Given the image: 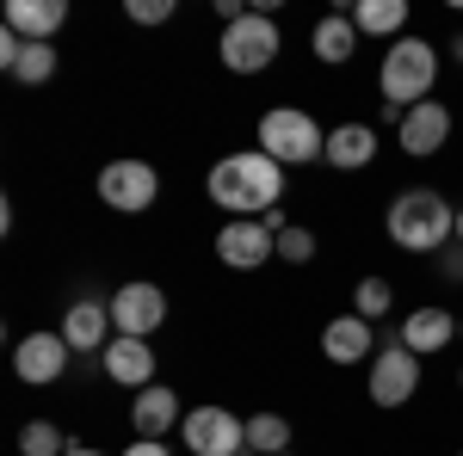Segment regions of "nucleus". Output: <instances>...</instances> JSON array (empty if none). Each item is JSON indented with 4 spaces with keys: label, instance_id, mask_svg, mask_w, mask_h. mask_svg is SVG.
Here are the masks:
<instances>
[{
    "label": "nucleus",
    "instance_id": "obj_3",
    "mask_svg": "<svg viewBox=\"0 0 463 456\" xmlns=\"http://www.w3.org/2000/svg\"><path fill=\"white\" fill-rule=\"evenodd\" d=\"M432 87H439V50H432L427 37H395L390 50H383V69H377L383 117H395V130H402V117L414 106H427Z\"/></svg>",
    "mask_w": 463,
    "mask_h": 456
},
{
    "label": "nucleus",
    "instance_id": "obj_30",
    "mask_svg": "<svg viewBox=\"0 0 463 456\" xmlns=\"http://www.w3.org/2000/svg\"><path fill=\"white\" fill-rule=\"evenodd\" d=\"M445 50H451V62H463V32L451 37V43H445Z\"/></svg>",
    "mask_w": 463,
    "mask_h": 456
},
{
    "label": "nucleus",
    "instance_id": "obj_23",
    "mask_svg": "<svg viewBox=\"0 0 463 456\" xmlns=\"http://www.w3.org/2000/svg\"><path fill=\"white\" fill-rule=\"evenodd\" d=\"M248 451L253 456H285L290 451V420L285 414H253L248 420Z\"/></svg>",
    "mask_w": 463,
    "mask_h": 456
},
{
    "label": "nucleus",
    "instance_id": "obj_15",
    "mask_svg": "<svg viewBox=\"0 0 463 456\" xmlns=\"http://www.w3.org/2000/svg\"><path fill=\"white\" fill-rule=\"evenodd\" d=\"M451 340H458V315H451V309H439V302L402 315V346L414 351V358H432V351H445Z\"/></svg>",
    "mask_w": 463,
    "mask_h": 456
},
{
    "label": "nucleus",
    "instance_id": "obj_35",
    "mask_svg": "<svg viewBox=\"0 0 463 456\" xmlns=\"http://www.w3.org/2000/svg\"><path fill=\"white\" fill-rule=\"evenodd\" d=\"M458 456H463V444H458Z\"/></svg>",
    "mask_w": 463,
    "mask_h": 456
},
{
    "label": "nucleus",
    "instance_id": "obj_12",
    "mask_svg": "<svg viewBox=\"0 0 463 456\" xmlns=\"http://www.w3.org/2000/svg\"><path fill=\"white\" fill-rule=\"evenodd\" d=\"M62 340H69V351H99L106 358V346L118 340V327H111V302H99V296H80V302H69V315H62V327H56Z\"/></svg>",
    "mask_w": 463,
    "mask_h": 456
},
{
    "label": "nucleus",
    "instance_id": "obj_11",
    "mask_svg": "<svg viewBox=\"0 0 463 456\" xmlns=\"http://www.w3.org/2000/svg\"><path fill=\"white\" fill-rule=\"evenodd\" d=\"M69 340L62 333H25V340H13V370H19V383H32V388H43V383H56L62 370H69Z\"/></svg>",
    "mask_w": 463,
    "mask_h": 456
},
{
    "label": "nucleus",
    "instance_id": "obj_7",
    "mask_svg": "<svg viewBox=\"0 0 463 456\" xmlns=\"http://www.w3.org/2000/svg\"><path fill=\"white\" fill-rule=\"evenodd\" d=\"M185 451L192 456H241L248 451V420H235L229 407H192L185 414Z\"/></svg>",
    "mask_w": 463,
    "mask_h": 456
},
{
    "label": "nucleus",
    "instance_id": "obj_4",
    "mask_svg": "<svg viewBox=\"0 0 463 456\" xmlns=\"http://www.w3.org/2000/svg\"><path fill=\"white\" fill-rule=\"evenodd\" d=\"M260 148H266L279 167H303V161H321V154H327V130H321L309 111L272 106L260 117Z\"/></svg>",
    "mask_w": 463,
    "mask_h": 456
},
{
    "label": "nucleus",
    "instance_id": "obj_24",
    "mask_svg": "<svg viewBox=\"0 0 463 456\" xmlns=\"http://www.w3.org/2000/svg\"><path fill=\"white\" fill-rule=\"evenodd\" d=\"M390 302H395L390 278H358V290H353V315L358 321H383V315H390Z\"/></svg>",
    "mask_w": 463,
    "mask_h": 456
},
{
    "label": "nucleus",
    "instance_id": "obj_9",
    "mask_svg": "<svg viewBox=\"0 0 463 456\" xmlns=\"http://www.w3.org/2000/svg\"><path fill=\"white\" fill-rule=\"evenodd\" d=\"M106 302H111V327H118V333H130V340H148V333L167 321V290H161V284H148V278L111 290Z\"/></svg>",
    "mask_w": 463,
    "mask_h": 456
},
{
    "label": "nucleus",
    "instance_id": "obj_32",
    "mask_svg": "<svg viewBox=\"0 0 463 456\" xmlns=\"http://www.w3.org/2000/svg\"><path fill=\"white\" fill-rule=\"evenodd\" d=\"M458 247H463V204H458Z\"/></svg>",
    "mask_w": 463,
    "mask_h": 456
},
{
    "label": "nucleus",
    "instance_id": "obj_33",
    "mask_svg": "<svg viewBox=\"0 0 463 456\" xmlns=\"http://www.w3.org/2000/svg\"><path fill=\"white\" fill-rule=\"evenodd\" d=\"M458 346H463V315H458Z\"/></svg>",
    "mask_w": 463,
    "mask_h": 456
},
{
    "label": "nucleus",
    "instance_id": "obj_19",
    "mask_svg": "<svg viewBox=\"0 0 463 456\" xmlns=\"http://www.w3.org/2000/svg\"><path fill=\"white\" fill-rule=\"evenodd\" d=\"M321 161H327L334 173H364V167L377 161V130H371V124H334Z\"/></svg>",
    "mask_w": 463,
    "mask_h": 456
},
{
    "label": "nucleus",
    "instance_id": "obj_36",
    "mask_svg": "<svg viewBox=\"0 0 463 456\" xmlns=\"http://www.w3.org/2000/svg\"><path fill=\"white\" fill-rule=\"evenodd\" d=\"M285 456H290V451H285Z\"/></svg>",
    "mask_w": 463,
    "mask_h": 456
},
{
    "label": "nucleus",
    "instance_id": "obj_6",
    "mask_svg": "<svg viewBox=\"0 0 463 456\" xmlns=\"http://www.w3.org/2000/svg\"><path fill=\"white\" fill-rule=\"evenodd\" d=\"M364 370H371V401H377L383 414H390V407H408V401L420 395V358L402 346V333H395V340H383V346H377V358H371Z\"/></svg>",
    "mask_w": 463,
    "mask_h": 456
},
{
    "label": "nucleus",
    "instance_id": "obj_13",
    "mask_svg": "<svg viewBox=\"0 0 463 456\" xmlns=\"http://www.w3.org/2000/svg\"><path fill=\"white\" fill-rule=\"evenodd\" d=\"M402 154H414V161H427V154H439L445 142H451V111H445V99H427V106H414L408 117H402Z\"/></svg>",
    "mask_w": 463,
    "mask_h": 456
},
{
    "label": "nucleus",
    "instance_id": "obj_20",
    "mask_svg": "<svg viewBox=\"0 0 463 456\" xmlns=\"http://www.w3.org/2000/svg\"><path fill=\"white\" fill-rule=\"evenodd\" d=\"M179 425V395L174 388H143V395H130V432L137 438H167Z\"/></svg>",
    "mask_w": 463,
    "mask_h": 456
},
{
    "label": "nucleus",
    "instance_id": "obj_18",
    "mask_svg": "<svg viewBox=\"0 0 463 456\" xmlns=\"http://www.w3.org/2000/svg\"><path fill=\"white\" fill-rule=\"evenodd\" d=\"M0 69L13 74L19 87H43L56 74V43H25V37L0 32Z\"/></svg>",
    "mask_w": 463,
    "mask_h": 456
},
{
    "label": "nucleus",
    "instance_id": "obj_8",
    "mask_svg": "<svg viewBox=\"0 0 463 456\" xmlns=\"http://www.w3.org/2000/svg\"><path fill=\"white\" fill-rule=\"evenodd\" d=\"M99 198H106L118 216H143V210H155V198H161V173H155L148 161H111L106 173H99Z\"/></svg>",
    "mask_w": 463,
    "mask_h": 456
},
{
    "label": "nucleus",
    "instance_id": "obj_14",
    "mask_svg": "<svg viewBox=\"0 0 463 456\" xmlns=\"http://www.w3.org/2000/svg\"><path fill=\"white\" fill-rule=\"evenodd\" d=\"M106 377L118 388H130V395L155 388V346H148V340H130V333H118V340L106 346Z\"/></svg>",
    "mask_w": 463,
    "mask_h": 456
},
{
    "label": "nucleus",
    "instance_id": "obj_2",
    "mask_svg": "<svg viewBox=\"0 0 463 456\" xmlns=\"http://www.w3.org/2000/svg\"><path fill=\"white\" fill-rule=\"evenodd\" d=\"M383 228H390V241L402 253H445V247L458 241V204L445 198V191H432V185H408V191H395L390 198V216H383Z\"/></svg>",
    "mask_w": 463,
    "mask_h": 456
},
{
    "label": "nucleus",
    "instance_id": "obj_27",
    "mask_svg": "<svg viewBox=\"0 0 463 456\" xmlns=\"http://www.w3.org/2000/svg\"><path fill=\"white\" fill-rule=\"evenodd\" d=\"M124 13H130V25H167L179 6L174 0H124Z\"/></svg>",
    "mask_w": 463,
    "mask_h": 456
},
{
    "label": "nucleus",
    "instance_id": "obj_34",
    "mask_svg": "<svg viewBox=\"0 0 463 456\" xmlns=\"http://www.w3.org/2000/svg\"><path fill=\"white\" fill-rule=\"evenodd\" d=\"M458 388H463V370H458Z\"/></svg>",
    "mask_w": 463,
    "mask_h": 456
},
{
    "label": "nucleus",
    "instance_id": "obj_29",
    "mask_svg": "<svg viewBox=\"0 0 463 456\" xmlns=\"http://www.w3.org/2000/svg\"><path fill=\"white\" fill-rule=\"evenodd\" d=\"M124 456H174L161 438H137V444H124Z\"/></svg>",
    "mask_w": 463,
    "mask_h": 456
},
{
    "label": "nucleus",
    "instance_id": "obj_26",
    "mask_svg": "<svg viewBox=\"0 0 463 456\" xmlns=\"http://www.w3.org/2000/svg\"><path fill=\"white\" fill-rule=\"evenodd\" d=\"M279 259H285V265H309V259H316V228L290 222L285 235H279Z\"/></svg>",
    "mask_w": 463,
    "mask_h": 456
},
{
    "label": "nucleus",
    "instance_id": "obj_22",
    "mask_svg": "<svg viewBox=\"0 0 463 456\" xmlns=\"http://www.w3.org/2000/svg\"><path fill=\"white\" fill-rule=\"evenodd\" d=\"M353 25L371 37H408V0H358L353 6Z\"/></svg>",
    "mask_w": 463,
    "mask_h": 456
},
{
    "label": "nucleus",
    "instance_id": "obj_10",
    "mask_svg": "<svg viewBox=\"0 0 463 456\" xmlns=\"http://www.w3.org/2000/svg\"><path fill=\"white\" fill-rule=\"evenodd\" d=\"M216 259H222V265H235V272H260L266 259H279V235H272L260 216L222 222V228H216Z\"/></svg>",
    "mask_w": 463,
    "mask_h": 456
},
{
    "label": "nucleus",
    "instance_id": "obj_31",
    "mask_svg": "<svg viewBox=\"0 0 463 456\" xmlns=\"http://www.w3.org/2000/svg\"><path fill=\"white\" fill-rule=\"evenodd\" d=\"M69 456H106V451H93V444H69Z\"/></svg>",
    "mask_w": 463,
    "mask_h": 456
},
{
    "label": "nucleus",
    "instance_id": "obj_25",
    "mask_svg": "<svg viewBox=\"0 0 463 456\" xmlns=\"http://www.w3.org/2000/svg\"><path fill=\"white\" fill-rule=\"evenodd\" d=\"M19 456H69V438H62V425L32 420L25 432H19Z\"/></svg>",
    "mask_w": 463,
    "mask_h": 456
},
{
    "label": "nucleus",
    "instance_id": "obj_5",
    "mask_svg": "<svg viewBox=\"0 0 463 456\" xmlns=\"http://www.w3.org/2000/svg\"><path fill=\"white\" fill-rule=\"evenodd\" d=\"M279 50H285V37H279V19H266V13H248V19H235V25H222V43H216V56H222L229 74L272 69Z\"/></svg>",
    "mask_w": 463,
    "mask_h": 456
},
{
    "label": "nucleus",
    "instance_id": "obj_17",
    "mask_svg": "<svg viewBox=\"0 0 463 456\" xmlns=\"http://www.w3.org/2000/svg\"><path fill=\"white\" fill-rule=\"evenodd\" d=\"M69 25V0H6V32L25 43H50Z\"/></svg>",
    "mask_w": 463,
    "mask_h": 456
},
{
    "label": "nucleus",
    "instance_id": "obj_16",
    "mask_svg": "<svg viewBox=\"0 0 463 456\" xmlns=\"http://www.w3.org/2000/svg\"><path fill=\"white\" fill-rule=\"evenodd\" d=\"M321 351H327V364H371L377 358V333L358 315H334L321 327Z\"/></svg>",
    "mask_w": 463,
    "mask_h": 456
},
{
    "label": "nucleus",
    "instance_id": "obj_1",
    "mask_svg": "<svg viewBox=\"0 0 463 456\" xmlns=\"http://www.w3.org/2000/svg\"><path fill=\"white\" fill-rule=\"evenodd\" d=\"M211 204L216 210H229V222H241V216H266L285 204V167L266 154V148H241V154H222L211 167Z\"/></svg>",
    "mask_w": 463,
    "mask_h": 456
},
{
    "label": "nucleus",
    "instance_id": "obj_28",
    "mask_svg": "<svg viewBox=\"0 0 463 456\" xmlns=\"http://www.w3.org/2000/svg\"><path fill=\"white\" fill-rule=\"evenodd\" d=\"M432 265H439V278H451V284H463V247L451 241V247H445V253H439V259H432Z\"/></svg>",
    "mask_w": 463,
    "mask_h": 456
},
{
    "label": "nucleus",
    "instance_id": "obj_21",
    "mask_svg": "<svg viewBox=\"0 0 463 456\" xmlns=\"http://www.w3.org/2000/svg\"><path fill=\"white\" fill-rule=\"evenodd\" d=\"M316 56L327 62V69H340V62H353V50H358V25H353V13H327L316 25Z\"/></svg>",
    "mask_w": 463,
    "mask_h": 456
}]
</instances>
